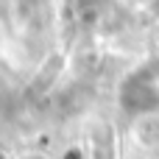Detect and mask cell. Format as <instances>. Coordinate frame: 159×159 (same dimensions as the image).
Instances as JSON below:
<instances>
[{"mask_svg":"<svg viewBox=\"0 0 159 159\" xmlns=\"http://www.w3.org/2000/svg\"><path fill=\"white\" fill-rule=\"evenodd\" d=\"M151 11H154V14L159 17V0H154V3H151Z\"/></svg>","mask_w":159,"mask_h":159,"instance_id":"6da1fadb","label":"cell"}]
</instances>
